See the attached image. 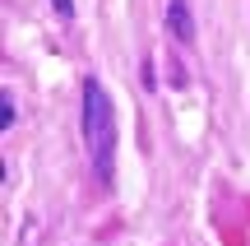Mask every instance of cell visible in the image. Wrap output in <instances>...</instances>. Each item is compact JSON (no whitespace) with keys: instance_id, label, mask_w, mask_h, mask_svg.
Returning a JSON list of instances; mask_svg holds the SVG:
<instances>
[{"instance_id":"cell-1","label":"cell","mask_w":250,"mask_h":246,"mask_svg":"<svg viewBox=\"0 0 250 246\" xmlns=\"http://www.w3.org/2000/svg\"><path fill=\"white\" fill-rule=\"evenodd\" d=\"M83 144H88V163L98 172L102 186L116 181V144H121V130H116V107H111L107 89L98 79H83Z\"/></svg>"},{"instance_id":"cell-2","label":"cell","mask_w":250,"mask_h":246,"mask_svg":"<svg viewBox=\"0 0 250 246\" xmlns=\"http://www.w3.org/2000/svg\"><path fill=\"white\" fill-rule=\"evenodd\" d=\"M167 33L176 37L181 46H190V42H195V14H190V5H186V0H167Z\"/></svg>"},{"instance_id":"cell-3","label":"cell","mask_w":250,"mask_h":246,"mask_svg":"<svg viewBox=\"0 0 250 246\" xmlns=\"http://www.w3.org/2000/svg\"><path fill=\"white\" fill-rule=\"evenodd\" d=\"M0 126H5V130L14 126V93H9V89H5V98H0Z\"/></svg>"},{"instance_id":"cell-4","label":"cell","mask_w":250,"mask_h":246,"mask_svg":"<svg viewBox=\"0 0 250 246\" xmlns=\"http://www.w3.org/2000/svg\"><path fill=\"white\" fill-rule=\"evenodd\" d=\"M51 5H56V14H65V19L74 14V0H51Z\"/></svg>"}]
</instances>
